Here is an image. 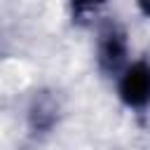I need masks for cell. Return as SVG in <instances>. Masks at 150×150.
Listing matches in <instances>:
<instances>
[{
    "label": "cell",
    "instance_id": "5b68a950",
    "mask_svg": "<svg viewBox=\"0 0 150 150\" xmlns=\"http://www.w3.org/2000/svg\"><path fill=\"white\" fill-rule=\"evenodd\" d=\"M134 5L143 19H150V0H134Z\"/></svg>",
    "mask_w": 150,
    "mask_h": 150
},
{
    "label": "cell",
    "instance_id": "3957f363",
    "mask_svg": "<svg viewBox=\"0 0 150 150\" xmlns=\"http://www.w3.org/2000/svg\"><path fill=\"white\" fill-rule=\"evenodd\" d=\"M63 117V103L59 91L49 89V87H40L30 94L26 110H23V120H26V129L33 138H47L52 136Z\"/></svg>",
    "mask_w": 150,
    "mask_h": 150
},
{
    "label": "cell",
    "instance_id": "277c9868",
    "mask_svg": "<svg viewBox=\"0 0 150 150\" xmlns=\"http://www.w3.org/2000/svg\"><path fill=\"white\" fill-rule=\"evenodd\" d=\"M108 2H110V0H66L68 19H70L75 26L89 23V21H94V19L108 7Z\"/></svg>",
    "mask_w": 150,
    "mask_h": 150
},
{
    "label": "cell",
    "instance_id": "6da1fadb",
    "mask_svg": "<svg viewBox=\"0 0 150 150\" xmlns=\"http://www.w3.org/2000/svg\"><path fill=\"white\" fill-rule=\"evenodd\" d=\"M91 54H94V66H96L98 75L112 82L122 73V68L134 59L131 56V38H129L127 26L115 16L101 19L96 23Z\"/></svg>",
    "mask_w": 150,
    "mask_h": 150
},
{
    "label": "cell",
    "instance_id": "7a4b0ae2",
    "mask_svg": "<svg viewBox=\"0 0 150 150\" xmlns=\"http://www.w3.org/2000/svg\"><path fill=\"white\" fill-rule=\"evenodd\" d=\"M117 103L131 115L150 112V56H134L112 80Z\"/></svg>",
    "mask_w": 150,
    "mask_h": 150
}]
</instances>
